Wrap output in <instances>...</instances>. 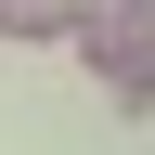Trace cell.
Returning <instances> with one entry per match:
<instances>
[]
</instances>
